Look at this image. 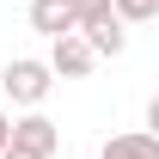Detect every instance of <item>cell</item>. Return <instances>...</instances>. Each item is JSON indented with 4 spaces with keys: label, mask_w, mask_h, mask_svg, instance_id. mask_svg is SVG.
I'll use <instances>...</instances> for the list:
<instances>
[{
    "label": "cell",
    "mask_w": 159,
    "mask_h": 159,
    "mask_svg": "<svg viewBox=\"0 0 159 159\" xmlns=\"http://www.w3.org/2000/svg\"><path fill=\"white\" fill-rule=\"evenodd\" d=\"M0 86H6V98H12V104L37 110V104L49 98V86H55V67H49V61H37V55H19V61H6Z\"/></svg>",
    "instance_id": "obj_1"
},
{
    "label": "cell",
    "mask_w": 159,
    "mask_h": 159,
    "mask_svg": "<svg viewBox=\"0 0 159 159\" xmlns=\"http://www.w3.org/2000/svg\"><path fill=\"white\" fill-rule=\"evenodd\" d=\"M49 67H55V80H86L92 67H98V49H92V37H86V31L49 37Z\"/></svg>",
    "instance_id": "obj_2"
},
{
    "label": "cell",
    "mask_w": 159,
    "mask_h": 159,
    "mask_svg": "<svg viewBox=\"0 0 159 159\" xmlns=\"http://www.w3.org/2000/svg\"><path fill=\"white\" fill-rule=\"evenodd\" d=\"M12 141H19V147H31V153H43V159H49V153L61 147V129H55L49 116H43V110H31V116H19V122H12Z\"/></svg>",
    "instance_id": "obj_3"
},
{
    "label": "cell",
    "mask_w": 159,
    "mask_h": 159,
    "mask_svg": "<svg viewBox=\"0 0 159 159\" xmlns=\"http://www.w3.org/2000/svg\"><path fill=\"white\" fill-rule=\"evenodd\" d=\"M31 31H43V37H67V31H80L74 0H31Z\"/></svg>",
    "instance_id": "obj_4"
},
{
    "label": "cell",
    "mask_w": 159,
    "mask_h": 159,
    "mask_svg": "<svg viewBox=\"0 0 159 159\" xmlns=\"http://www.w3.org/2000/svg\"><path fill=\"white\" fill-rule=\"evenodd\" d=\"M98 159H159V135L153 129H122V135L104 141Z\"/></svg>",
    "instance_id": "obj_5"
},
{
    "label": "cell",
    "mask_w": 159,
    "mask_h": 159,
    "mask_svg": "<svg viewBox=\"0 0 159 159\" xmlns=\"http://www.w3.org/2000/svg\"><path fill=\"white\" fill-rule=\"evenodd\" d=\"M86 37H92V49H98V55H122V49H129L122 12H104V19H92V25H86Z\"/></svg>",
    "instance_id": "obj_6"
},
{
    "label": "cell",
    "mask_w": 159,
    "mask_h": 159,
    "mask_svg": "<svg viewBox=\"0 0 159 159\" xmlns=\"http://www.w3.org/2000/svg\"><path fill=\"white\" fill-rule=\"evenodd\" d=\"M122 25H141V19H159V0H116Z\"/></svg>",
    "instance_id": "obj_7"
},
{
    "label": "cell",
    "mask_w": 159,
    "mask_h": 159,
    "mask_svg": "<svg viewBox=\"0 0 159 159\" xmlns=\"http://www.w3.org/2000/svg\"><path fill=\"white\" fill-rule=\"evenodd\" d=\"M104 12H116V0H74V19H80V31L92 19H104Z\"/></svg>",
    "instance_id": "obj_8"
},
{
    "label": "cell",
    "mask_w": 159,
    "mask_h": 159,
    "mask_svg": "<svg viewBox=\"0 0 159 159\" xmlns=\"http://www.w3.org/2000/svg\"><path fill=\"white\" fill-rule=\"evenodd\" d=\"M0 159H43V153H31V147H19V141H6V153Z\"/></svg>",
    "instance_id": "obj_9"
},
{
    "label": "cell",
    "mask_w": 159,
    "mask_h": 159,
    "mask_svg": "<svg viewBox=\"0 0 159 159\" xmlns=\"http://www.w3.org/2000/svg\"><path fill=\"white\" fill-rule=\"evenodd\" d=\"M6 141H12V116L0 110V153H6Z\"/></svg>",
    "instance_id": "obj_10"
},
{
    "label": "cell",
    "mask_w": 159,
    "mask_h": 159,
    "mask_svg": "<svg viewBox=\"0 0 159 159\" xmlns=\"http://www.w3.org/2000/svg\"><path fill=\"white\" fill-rule=\"evenodd\" d=\"M147 129H153V135H159V98L147 104Z\"/></svg>",
    "instance_id": "obj_11"
}]
</instances>
